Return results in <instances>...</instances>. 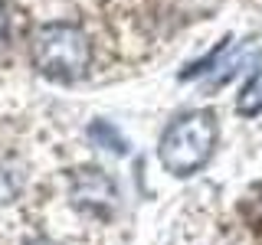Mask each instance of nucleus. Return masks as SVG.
Masks as SVG:
<instances>
[{
	"label": "nucleus",
	"instance_id": "obj_4",
	"mask_svg": "<svg viewBox=\"0 0 262 245\" xmlns=\"http://www.w3.org/2000/svg\"><path fill=\"white\" fill-rule=\"evenodd\" d=\"M236 111L239 114H259L262 111V69L252 72V79L243 85V92L236 95Z\"/></svg>",
	"mask_w": 262,
	"mask_h": 245
},
{
	"label": "nucleus",
	"instance_id": "obj_6",
	"mask_svg": "<svg viewBox=\"0 0 262 245\" xmlns=\"http://www.w3.org/2000/svg\"><path fill=\"white\" fill-rule=\"evenodd\" d=\"M4 30H7V13H4V7H0V36H4Z\"/></svg>",
	"mask_w": 262,
	"mask_h": 245
},
{
	"label": "nucleus",
	"instance_id": "obj_5",
	"mask_svg": "<svg viewBox=\"0 0 262 245\" xmlns=\"http://www.w3.org/2000/svg\"><path fill=\"white\" fill-rule=\"evenodd\" d=\"M89 134H92V141H95V144H108V151H112V154H125V151H128L125 137H121L112 125H105V121H95V125L89 128Z\"/></svg>",
	"mask_w": 262,
	"mask_h": 245
},
{
	"label": "nucleus",
	"instance_id": "obj_1",
	"mask_svg": "<svg viewBox=\"0 0 262 245\" xmlns=\"http://www.w3.org/2000/svg\"><path fill=\"white\" fill-rule=\"evenodd\" d=\"M92 62V43L76 23H43L33 33V65L53 82H76Z\"/></svg>",
	"mask_w": 262,
	"mask_h": 245
},
{
	"label": "nucleus",
	"instance_id": "obj_3",
	"mask_svg": "<svg viewBox=\"0 0 262 245\" xmlns=\"http://www.w3.org/2000/svg\"><path fill=\"white\" fill-rule=\"evenodd\" d=\"M72 203L89 216H112L118 206V190L102 170H79L72 177Z\"/></svg>",
	"mask_w": 262,
	"mask_h": 245
},
{
	"label": "nucleus",
	"instance_id": "obj_7",
	"mask_svg": "<svg viewBox=\"0 0 262 245\" xmlns=\"http://www.w3.org/2000/svg\"><path fill=\"white\" fill-rule=\"evenodd\" d=\"M30 245H56V242H49V239H33Z\"/></svg>",
	"mask_w": 262,
	"mask_h": 245
},
{
	"label": "nucleus",
	"instance_id": "obj_2",
	"mask_svg": "<svg viewBox=\"0 0 262 245\" xmlns=\"http://www.w3.org/2000/svg\"><path fill=\"white\" fill-rule=\"evenodd\" d=\"M216 144V114L213 111H190L177 118L174 125L164 131L158 157L164 170L174 177H190L200 170Z\"/></svg>",
	"mask_w": 262,
	"mask_h": 245
}]
</instances>
